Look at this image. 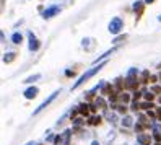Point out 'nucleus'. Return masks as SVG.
Segmentation results:
<instances>
[{
  "instance_id": "obj_1",
  "label": "nucleus",
  "mask_w": 161,
  "mask_h": 145,
  "mask_svg": "<svg viewBox=\"0 0 161 145\" xmlns=\"http://www.w3.org/2000/svg\"><path fill=\"white\" fill-rule=\"evenodd\" d=\"M106 64H108V60H102V62H99V64H94L91 68H88V70L85 72L83 75H81V77H78V80H75V83L72 85V90L75 91V90H78V88L81 87V85L86 83L88 80H91V78H93L94 75L99 74V72L102 70V67H106Z\"/></svg>"
},
{
  "instance_id": "obj_2",
  "label": "nucleus",
  "mask_w": 161,
  "mask_h": 145,
  "mask_svg": "<svg viewBox=\"0 0 161 145\" xmlns=\"http://www.w3.org/2000/svg\"><path fill=\"white\" fill-rule=\"evenodd\" d=\"M62 8L64 7L60 5V3H54V5H49L47 8H44L42 12H41V16H42V20H46V21L47 20H52L62 12Z\"/></svg>"
},
{
  "instance_id": "obj_3",
  "label": "nucleus",
  "mask_w": 161,
  "mask_h": 145,
  "mask_svg": "<svg viewBox=\"0 0 161 145\" xmlns=\"http://www.w3.org/2000/svg\"><path fill=\"white\" fill-rule=\"evenodd\" d=\"M122 29H124V20L121 16H114L108 25V31L111 34H114V36H117V34L122 33Z\"/></svg>"
},
{
  "instance_id": "obj_4",
  "label": "nucleus",
  "mask_w": 161,
  "mask_h": 145,
  "mask_svg": "<svg viewBox=\"0 0 161 145\" xmlns=\"http://www.w3.org/2000/svg\"><path fill=\"white\" fill-rule=\"evenodd\" d=\"M26 38H28V51L29 52H37V51L41 49V46H42L39 38H37L33 31H26Z\"/></svg>"
},
{
  "instance_id": "obj_5",
  "label": "nucleus",
  "mask_w": 161,
  "mask_h": 145,
  "mask_svg": "<svg viewBox=\"0 0 161 145\" xmlns=\"http://www.w3.org/2000/svg\"><path fill=\"white\" fill-rule=\"evenodd\" d=\"M60 91H62V90H56V91H54V93H52V95H50V96H47V98L44 99V101L41 103V105H39V106H37V108H36V109H34V111H33V116H37V114H39V113H42L44 109H46L47 106L50 105V103H54V101H56V99H57V96L60 95Z\"/></svg>"
},
{
  "instance_id": "obj_6",
  "label": "nucleus",
  "mask_w": 161,
  "mask_h": 145,
  "mask_svg": "<svg viewBox=\"0 0 161 145\" xmlns=\"http://www.w3.org/2000/svg\"><path fill=\"white\" fill-rule=\"evenodd\" d=\"M138 83H140V80L137 77H127L124 80V88H127V90H137L138 88Z\"/></svg>"
},
{
  "instance_id": "obj_7",
  "label": "nucleus",
  "mask_w": 161,
  "mask_h": 145,
  "mask_svg": "<svg viewBox=\"0 0 161 145\" xmlns=\"http://www.w3.org/2000/svg\"><path fill=\"white\" fill-rule=\"evenodd\" d=\"M23 95H25L26 99H34L37 95H39V88L34 87V85H31V87H28V88L25 90V93H23Z\"/></svg>"
},
{
  "instance_id": "obj_8",
  "label": "nucleus",
  "mask_w": 161,
  "mask_h": 145,
  "mask_svg": "<svg viewBox=\"0 0 161 145\" xmlns=\"http://www.w3.org/2000/svg\"><path fill=\"white\" fill-rule=\"evenodd\" d=\"M137 142H138V145H150V144H151V135L142 132V134L137 135Z\"/></svg>"
},
{
  "instance_id": "obj_9",
  "label": "nucleus",
  "mask_w": 161,
  "mask_h": 145,
  "mask_svg": "<svg viewBox=\"0 0 161 145\" xmlns=\"http://www.w3.org/2000/svg\"><path fill=\"white\" fill-rule=\"evenodd\" d=\"M132 10L137 13V15H142L143 13V10H145V3H143V0H137V2H133L132 3Z\"/></svg>"
},
{
  "instance_id": "obj_10",
  "label": "nucleus",
  "mask_w": 161,
  "mask_h": 145,
  "mask_svg": "<svg viewBox=\"0 0 161 145\" xmlns=\"http://www.w3.org/2000/svg\"><path fill=\"white\" fill-rule=\"evenodd\" d=\"M10 43L15 44V46H20V44L23 43V34L20 33V31H15V33H12V36H10Z\"/></svg>"
},
{
  "instance_id": "obj_11",
  "label": "nucleus",
  "mask_w": 161,
  "mask_h": 145,
  "mask_svg": "<svg viewBox=\"0 0 161 145\" xmlns=\"http://www.w3.org/2000/svg\"><path fill=\"white\" fill-rule=\"evenodd\" d=\"M15 59H16V52H13V51H7V52L2 56L3 64H12Z\"/></svg>"
},
{
  "instance_id": "obj_12",
  "label": "nucleus",
  "mask_w": 161,
  "mask_h": 145,
  "mask_svg": "<svg viewBox=\"0 0 161 145\" xmlns=\"http://www.w3.org/2000/svg\"><path fill=\"white\" fill-rule=\"evenodd\" d=\"M41 78H42V75H41V74H34V75L26 77L25 80H23V83H25V85H33V83H36L37 80H41Z\"/></svg>"
},
{
  "instance_id": "obj_13",
  "label": "nucleus",
  "mask_w": 161,
  "mask_h": 145,
  "mask_svg": "<svg viewBox=\"0 0 161 145\" xmlns=\"http://www.w3.org/2000/svg\"><path fill=\"white\" fill-rule=\"evenodd\" d=\"M77 113L81 116H88V113H90V108H88V103H83V105L77 106Z\"/></svg>"
},
{
  "instance_id": "obj_14",
  "label": "nucleus",
  "mask_w": 161,
  "mask_h": 145,
  "mask_svg": "<svg viewBox=\"0 0 161 145\" xmlns=\"http://www.w3.org/2000/svg\"><path fill=\"white\" fill-rule=\"evenodd\" d=\"M93 41L94 39H91V38H83V39H81V47H83L85 51H90L91 46H93Z\"/></svg>"
},
{
  "instance_id": "obj_15",
  "label": "nucleus",
  "mask_w": 161,
  "mask_h": 145,
  "mask_svg": "<svg viewBox=\"0 0 161 145\" xmlns=\"http://www.w3.org/2000/svg\"><path fill=\"white\" fill-rule=\"evenodd\" d=\"M93 105L96 106V108H106L104 96H96V98H94V101H93Z\"/></svg>"
},
{
  "instance_id": "obj_16",
  "label": "nucleus",
  "mask_w": 161,
  "mask_h": 145,
  "mask_svg": "<svg viewBox=\"0 0 161 145\" xmlns=\"http://www.w3.org/2000/svg\"><path fill=\"white\" fill-rule=\"evenodd\" d=\"M121 122H122V126H124V127H132L133 126V117L132 116H124Z\"/></svg>"
},
{
  "instance_id": "obj_17",
  "label": "nucleus",
  "mask_w": 161,
  "mask_h": 145,
  "mask_svg": "<svg viewBox=\"0 0 161 145\" xmlns=\"http://www.w3.org/2000/svg\"><path fill=\"white\" fill-rule=\"evenodd\" d=\"M153 101H143V103H138V109H146V111H148V109H151L153 108Z\"/></svg>"
},
{
  "instance_id": "obj_18",
  "label": "nucleus",
  "mask_w": 161,
  "mask_h": 145,
  "mask_svg": "<svg viewBox=\"0 0 161 145\" xmlns=\"http://www.w3.org/2000/svg\"><path fill=\"white\" fill-rule=\"evenodd\" d=\"M90 126H98V124H101V117L99 116H90V119L86 121Z\"/></svg>"
},
{
  "instance_id": "obj_19",
  "label": "nucleus",
  "mask_w": 161,
  "mask_h": 145,
  "mask_svg": "<svg viewBox=\"0 0 161 145\" xmlns=\"http://www.w3.org/2000/svg\"><path fill=\"white\" fill-rule=\"evenodd\" d=\"M125 39H127V34H117V36L112 39V43H114V44H119V43H124Z\"/></svg>"
},
{
  "instance_id": "obj_20",
  "label": "nucleus",
  "mask_w": 161,
  "mask_h": 145,
  "mask_svg": "<svg viewBox=\"0 0 161 145\" xmlns=\"http://www.w3.org/2000/svg\"><path fill=\"white\" fill-rule=\"evenodd\" d=\"M143 98H145L146 101H153V99H155V95H153L151 91H146V90H143Z\"/></svg>"
},
{
  "instance_id": "obj_21",
  "label": "nucleus",
  "mask_w": 161,
  "mask_h": 145,
  "mask_svg": "<svg viewBox=\"0 0 161 145\" xmlns=\"http://www.w3.org/2000/svg\"><path fill=\"white\" fill-rule=\"evenodd\" d=\"M117 98L121 99L122 103H129V101H130V95H127V93H119Z\"/></svg>"
},
{
  "instance_id": "obj_22",
  "label": "nucleus",
  "mask_w": 161,
  "mask_h": 145,
  "mask_svg": "<svg viewBox=\"0 0 161 145\" xmlns=\"http://www.w3.org/2000/svg\"><path fill=\"white\" fill-rule=\"evenodd\" d=\"M133 95H132V98H133V101H138L140 98H142V95H143V91H138V90H133Z\"/></svg>"
},
{
  "instance_id": "obj_23",
  "label": "nucleus",
  "mask_w": 161,
  "mask_h": 145,
  "mask_svg": "<svg viewBox=\"0 0 161 145\" xmlns=\"http://www.w3.org/2000/svg\"><path fill=\"white\" fill-rule=\"evenodd\" d=\"M116 111L121 113V114H125V113H127V106H125V105H119V106H116Z\"/></svg>"
},
{
  "instance_id": "obj_24",
  "label": "nucleus",
  "mask_w": 161,
  "mask_h": 145,
  "mask_svg": "<svg viewBox=\"0 0 161 145\" xmlns=\"http://www.w3.org/2000/svg\"><path fill=\"white\" fill-rule=\"evenodd\" d=\"M137 75H138V70H137L135 67L129 68V72H127V77H137Z\"/></svg>"
},
{
  "instance_id": "obj_25",
  "label": "nucleus",
  "mask_w": 161,
  "mask_h": 145,
  "mask_svg": "<svg viewBox=\"0 0 161 145\" xmlns=\"http://www.w3.org/2000/svg\"><path fill=\"white\" fill-rule=\"evenodd\" d=\"M150 91H151L153 95H160V93H161V87H160V85H153Z\"/></svg>"
},
{
  "instance_id": "obj_26",
  "label": "nucleus",
  "mask_w": 161,
  "mask_h": 145,
  "mask_svg": "<svg viewBox=\"0 0 161 145\" xmlns=\"http://www.w3.org/2000/svg\"><path fill=\"white\" fill-rule=\"evenodd\" d=\"M143 129H145V126H143V124H140V122H137V124H135V130H137L138 134H142V132H143Z\"/></svg>"
},
{
  "instance_id": "obj_27",
  "label": "nucleus",
  "mask_w": 161,
  "mask_h": 145,
  "mask_svg": "<svg viewBox=\"0 0 161 145\" xmlns=\"http://www.w3.org/2000/svg\"><path fill=\"white\" fill-rule=\"evenodd\" d=\"M64 74H65V77H70V78H73V77H75V72H73V70H68V68H65Z\"/></svg>"
},
{
  "instance_id": "obj_28",
  "label": "nucleus",
  "mask_w": 161,
  "mask_h": 145,
  "mask_svg": "<svg viewBox=\"0 0 161 145\" xmlns=\"http://www.w3.org/2000/svg\"><path fill=\"white\" fill-rule=\"evenodd\" d=\"M151 139H155L156 142H161V132H155V134H153V137H151Z\"/></svg>"
},
{
  "instance_id": "obj_29",
  "label": "nucleus",
  "mask_w": 161,
  "mask_h": 145,
  "mask_svg": "<svg viewBox=\"0 0 161 145\" xmlns=\"http://www.w3.org/2000/svg\"><path fill=\"white\" fill-rule=\"evenodd\" d=\"M148 82H151V83H156V82H158V77H156V75H151Z\"/></svg>"
},
{
  "instance_id": "obj_30",
  "label": "nucleus",
  "mask_w": 161,
  "mask_h": 145,
  "mask_svg": "<svg viewBox=\"0 0 161 145\" xmlns=\"http://www.w3.org/2000/svg\"><path fill=\"white\" fill-rule=\"evenodd\" d=\"M0 43H5V33L0 29Z\"/></svg>"
},
{
  "instance_id": "obj_31",
  "label": "nucleus",
  "mask_w": 161,
  "mask_h": 145,
  "mask_svg": "<svg viewBox=\"0 0 161 145\" xmlns=\"http://www.w3.org/2000/svg\"><path fill=\"white\" fill-rule=\"evenodd\" d=\"M148 116H150V117H151V119H153V121H155V119H156V113H153V111H150V109H148Z\"/></svg>"
},
{
  "instance_id": "obj_32",
  "label": "nucleus",
  "mask_w": 161,
  "mask_h": 145,
  "mask_svg": "<svg viewBox=\"0 0 161 145\" xmlns=\"http://www.w3.org/2000/svg\"><path fill=\"white\" fill-rule=\"evenodd\" d=\"M156 119L161 121V108H158V111H156Z\"/></svg>"
},
{
  "instance_id": "obj_33",
  "label": "nucleus",
  "mask_w": 161,
  "mask_h": 145,
  "mask_svg": "<svg viewBox=\"0 0 161 145\" xmlns=\"http://www.w3.org/2000/svg\"><path fill=\"white\" fill-rule=\"evenodd\" d=\"M156 0H143V3H148V5H151V3H155Z\"/></svg>"
},
{
  "instance_id": "obj_34",
  "label": "nucleus",
  "mask_w": 161,
  "mask_h": 145,
  "mask_svg": "<svg viewBox=\"0 0 161 145\" xmlns=\"http://www.w3.org/2000/svg\"><path fill=\"white\" fill-rule=\"evenodd\" d=\"M90 145H101V144H99V142H98V140H93V142H91Z\"/></svg>"
},
{
  "instance_id": "obj_35",
  "label": "nucleus",
  "mask_w": 161,
  "mask_h": 145,
  "mask_svg": "<svg viewBox=\"0 0 161 145\" xmlns=\"http://www.w3.org/2000/svg\"><path fill=\"white\" fill-rule=\"evenodd\" d=\"M25 145H36L34 142H28V144H25Z\"/></svg>"
},
{
  "instance_id": "obj_36",
  "label": "nucleus",
  "mask_w": 161,
  "mask_h": 145,
  "mask_svg": "<svg viewBox=\"0 0 161 145\" xmlns=\"http://www.w3.org/2000/svg\"><path fill=\"white\" fill-rule=\"evenodd\" d=\"M158 21H161V15H158Z\"/></svg>"
},
{
  "instance_id": "obj_37",
  "label": "nucleus",
  "mask_w": 161,
  "mask_h": 145,
  "mask_svg": "<svg viewBox=\"0 0 161 145\" xmlns=\"http://www.w3.org/2000/svg\"><path fill=\"white\" fill-rule=\"evenodd\" d=\"M158 101H160V105H161V96H160V98H158Z\"/></svg>"
},
{
  "instance_id": "obj_38",
  "label": "nucleus",
  "mask_w": 161,
  "mask_h": 145,
  "mask_svg": "<svg viewBox=\"0 0 161 145\" xmlns=\"http://www.w3.org/2000/svg\"><path fill=\"white\" fill-rule=\"evenodd\" d=\"M155 145H161V142H156V144H155Z\"/></svg>"
},
{
  "instance_id": "obj_39",
  "label": "nucleus",
  "mask_w": 161,
  "mask_h": 145,
  "mask_svg": "<svg viewBox=\"0 0 161 145\" xmlns=\"http://www.w3.org/2000/svg\"><path fill=\"white\" fill-rule=\"evenodd\" d=\"M0 54H2V52H0Z\"/></svg>"
}]
</instances>
